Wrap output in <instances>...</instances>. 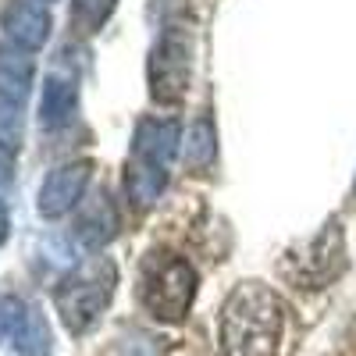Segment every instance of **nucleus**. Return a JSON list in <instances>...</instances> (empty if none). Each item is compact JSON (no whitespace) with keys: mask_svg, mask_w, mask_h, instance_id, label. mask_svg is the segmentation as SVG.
Wrapping results in <instances>:
<instances>
[{"mask_svg":"<svg viewBox=\"0 0 356 356\" xmlns=\"http://www.w3.org/2000/svg\"><path fill=\"white\" fill-rule=\"evenodd\" d=\"M114 285L118 267L111 257H89L86 264L72 267L54 289V307L61 314V324L72 335H86L89 328H97V321L114 300Z\"/></svg>","mask_w":356,"mask_h":356,"instance_id":"nucleus-3","label":"nucleus"},{"mask_svg":"<svg viewBox=\"0 0 356 356\" xmlns=\"http://www.w3.org/2000/svg\"><path fill=\"white\" fill-rule=\"evenodd\" d=\"M89 178H93V161H68V164H57L47 182L40 186V214L43 218H65L72 207L82 203L86 189H89Z\"/></svg>","mask_w":356,"mask_h":356,"instance_id":"nucleus-8","label":"nucleus"},{"mask_svg":"<svg viewBox=\"0 0 356 356\" xmlns=\"http://www.w3.org/2000/svg\"><path fill=\"white\" fill-rule=\"evenodd\" d=\"M118 0H72V25L75 33L82 36H93L100 33V25L114 15Z\"/></svg>","mask_w":356,"mask_h":356,"instance_id":"nucleus-14","label":"nucleus"},{"mask_svg":"<svg viewBox=\"0 0 356 356\" xmlns=\"http://www.w3.org/2000/svg\"><path fill=\"white\" fill-rule=\"evenodd\" d=\"M186 164H189V171H196V175H203L207 168L214 164V157H218V132H214V122L207 114H200L196 122L189 125V132H186Z\"/></svg>","mask_w":356,"mask_h":356,"instance_id":"nucleus-13","label":"nucleus"},{"mask_svg":"<svg viewBox=\"0 0 356 356\" xmlns=\"http://www.w3.org/2000/svg\"><path fill=\"white\" fill-rule=\"evenodd\" d=\"M0 342L18 356H50V328L43 314L22 296H0Z\"/></svg>","mask_w":356,"mask_h":356,"instance_id":"nucleus-7","label":"nucleus"},{"mask_svg":"<svg viewBox=\"0 0 356 356\" xmlns=\"http://www.w3.org/2000/svg\"><path fill=\"white\" fill-rule=\"evenodd\" d=\"M33 79H36V65L29 57V50L4 40L0 43V97L22 104L29 97V89H33Z\"/></svg>","mask_w":356,"mask_h":356,"instance_id":"nucleus-11","label":"nucleus"},{"mask_svg":"<svg viewBox=\"0 0 356 356\" xmlns=\"http://www.w3.org/2000/svg\"><path fill=\"white\" fill-rule=\"evenodd\" d=\"M8 239V207H4V200H0V243Z\"/></svg>","mask_w":356,"mask_h":356,"instance_id":"nucleus-16","label":"nucleus"},{"mask_svg":"<svg viewBox=\"0 0 356 356\" xmlns=\"http://www.w3.org/2000/svg\"><path fill=\"white\" fill-rule=\"evenodd\" d=\"M178 139H182V125L171 122V118L150 114L136 125L132 154L125 164V193L136 207H150L164 193Z\"/></svg>","mask_w":356,"mask_h":356,"instance_id":"nucleus-2","label":"nucleus"},{"mask_svg":"<svg viewBox=\"0 0 356 356\" xmlns=\"http://www.w3.org/2000/svg\"><path fill=\"white\" fill-rule=\"evenodd\" d=\"M114 235H118V211L107 200V193H100L82 207V214L75 221V239L89 250H100L114 239Z\"/></svg>","mask_w":356,"mask_h":356,"instance_id":"nucleus-10","label":"nucleus"},{"mask_svg":"<svg viewBox=\"0 0 356 356\" xmlns=\"http://www.w3.org/2000/svg\"><path fill=\"white\" fill-rule=\"evenodd\" d=\"M342 267H346V243H342L339 221H332L300 253H292L285 260V275L303 289H324L342 275Z\"/></svg>","mask_w":356,"mask_h":356,"instance_id":"nucleus-6","label":"nucleus"},{"mask_svg":"<svg viewBox=\"0 0 356 356\" xmlns=\"http://www.w3.org/2000/svg\"><path fill=\"white\" fill-rule=\"evenodd\" d=\"M193 79V40L182 25H168L150 54V100L161 107L182 104Z\"/></svg>","mask_w":356,"mask_h":356,"instance_id":"nucleus-5","label":"nucleus"},{"mask_svg":"<svg viewBox=\"0 0 356 356\" xmlns=\"http://www.w3.org/2000/svg\"><path fill=\"white\" fill-rule=\"evenodd\" d=\"M50 11L40 0H8L0 8V29L22 50H40L50 40Z\"/></svg>","mask_w":356,"mask_h":356,"instance_id":"nucleus-9","label":"nucleus"},{"mask_svg":"<svg viewBox=\"0 0 356 356\" xmlns=\"http://www.w3.org/2000/svg\"><path fill=\"white\" fill-rule=\"evenodd\" d=\"M22 146V104L0 97V150L18 154Z\"/></svg>","mask_w":356,"mask_h":356,"instance_id":"nucleus-15","label":"nucleus"},{"mask_svg":"<svg viewBox=\"0 0 356 356\" xmlns=\"http://www.w3.org/2000/svg\"><path fill=\"white\" fill-rule=\"evenodd\" d=\"M285 332V303L264 282H239L221 307V356H275Z\"/></svg>","mask_w":356,"mask_h":356,"instance_id":"nucleus-1","label":"nucleus"},{"mask_svg":"<svg viewBox=\"0 0 356 356\" xmlns=\"http://www.w3.org/2000/svg\"><path fill=\"white\" fill-rule=\"evenodd\" d=\"M196 267L175 250H150L139 264V300L157 321H182L196 300Z\"/></svg>","mask_w":356,"mask_h":356,"instance_id":"nucleus-4","label":"nucleus"},{"mask_svg":"<svg viewBox=\"0 0 356 356\" xmlns=\"http://www.w3.org/2000/svg\"><path fill=\"white\" fill-rule=\"evenodd\" d=\"M43 4H47V0H43Z\"/></svg>","mask_w":356,"mask_h":356,"instance_id":"nucleus-17","label":"nucleus"},{"mask_svg":"<svg viewBox=\"0 0 356 356\" xmlns=\"http://www.w3.org/2000/svg\"><path fill=\"white\" fill-rule=\"evenodd\" d=\"M79 100V82L68 72H50L43 79V97H40V122L47 129L65 125Z\"/></svg>","mask_w":356,"mask_h":356,"instance_id":"nucleus-12","label":"nucleus"}]
</instances>
